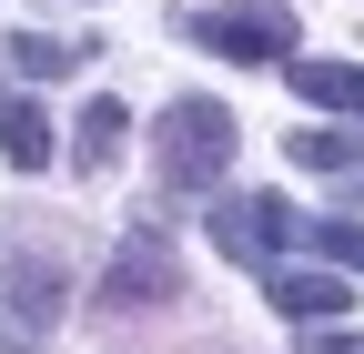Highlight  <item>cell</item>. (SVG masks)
Here are the masks:
<instances>
[{
	"instance_id": "cell-1",
	"label": "cell",
	"mask_w": 364,
	"mask_h": 354,
	"mask_svg": "<svg viewBox=\"0 0 364 354\" xmlns=\"http://www.w3.org/2000/svg\"><path fill=\"white\" fill-rule=\"evenodd\" d=\"M71 294V243L41 213H0V354H51Z\"/></svg>"
},
{
	"instance_id": "cell-2",
	"label": "cell",
	"mask_w": 364,
	"mask_h": 354,
	"mask_svg": "<svg viewBox=\"0 0 364 354\" xmlns=\"http://www.w3.org/2000/svg\"><path fill=\"white\" fill-rule=\"evenodd\" d=\"M233 142H243V122L223 112L213 92H182V102L152 112V162H162L172 193H213L223 172H233Z\"/></svg>"
},
{
	"instance_id": "cell-3",
	"label": "cell",
	"mask_w": 364,
	"mask_h": 354,
	"mask_svg": "<svg viewBox=\"0 0 364 354\" xmlns=\"http://www.w3.org/2000/svg\"><path fill=\"white\" fill-rule=\"evenodd\" d=\"M213 61H243V71H284L294 61V11L284 0H223V11H193L182 21Z\"/></svg>"
},
{
	"instance_id": "cell-4",
	"label": "cell",
	"mask_w": 364,
	"mask_h": 354,
	"mask_svg": "<svg viewBox=\"0 0 364 354\" xmlns=\"http://www.w3.org/2000/svg\"><path fill=\"white\" fill-rule=\"evenodd\" d=\"M152 304H182V253H172V233H122V253H112V274H102V294H91V314H152Z\"/></svg>"
},
{
	"instance_id": "cell-5",
	"label": "cell",
	"mask_w": 364,
	"mask_h": 354,
	"mask_svg": "<svg viewBox=\"0 0 364 354\" xmlns=\"http://www.w3.org/2000/svg\"><path fill=\"white\" fill-rule=\"evenodd\" d=\"M203 233L223 243V263H253V274H263L284 243H304V223H294V203H284V193H223Z\"/></svg>"
},
{
	"instance_id": "cell-6",
	"label": "cell",
	"mask_w": 364,
	"mask_h": 354,
	"mask_svg": "<svg viewBox=\"0 0 364 354\" xmlns=\"http://www.w3.org/2000/svg\"><path fill=\"white\" fill-rule=\"evenodd\" d=\"M263 294H273V314H294V324H334V314H354V284L334 274H304V263H263Z\"/></svg>"
},
{
	"instance_id": "cell-7",
	"label": "cell",
	"mask_w": 364,
	"mask_h": 354,
	"mask_svg": "<svg viewBox=\"0 0 364 354\" xmlns=\"http://www.w3.org/2000/svg\"><path fill=\"white\" fill-rule=\"evenodd\" d=\"M284 81H294V102L334 112V122H364V61H284Z\"/></svg>"
},
{
	"instance_id": "cell-8",
	"label": "cell",
	"mask_w": 364,
	"mask_h": 354,
	"mask_svg": "<svg viewBox=\"0 0 364 354\" xmlns=\"http://www.w3.org/2000/svg\"><path fill=\"white\" fill-rule=\"evenodd\" d=\"M0 152H11V172H51V112H41L31 92H0Z\"/></svg>"
},
{
	"instance_id": "cell-9",
	"label": "cell",
	"mask_w": 364,
	"mask_h": 354,
	"mask_svg": "<svg viewBox=\"0 0 364 354\" xmlns=\"http://www.w3.org/2000/svg\"><path fill=\"white\" fill-rule=\"evenodd\" d=\"M122 132H132V112H122L112 92L81 102V122H71V162H81V172H112V162H122Z\"/></svg>"
},
{
	"instance_id": "cell-10",
	"label": "cell",
	"mask_w": 364,
	"mask_h": 354,
	"mask_svg": "<svg viewBox=\"0 0 364 354\" xmlns=\"http://www.w3.org/2000/svg\"><path fill=\"white\" fill-rule=\"evenodd\" d=\"M284 152H294L304 172H324V183H344V172H354V152H364V142H354V132H344V122H304V132H294V142H284Z\"/></svg>"
},
{
	"instance_id": "cell-11",
	"label": "cell",
	"mask_w": 364,
	"mask_h": 354,
	"mask_svg": "<svg viewBox=\"0 0 364 354\" xmlns=\"http://www.w3.org/2000/svg\"><path fill=\"white\" fill-rule=\"evenodd\" d=\"M0 61H11V71H31V81H51V71H71V61H81V41H51V31H11V41H0Z\"/></svg>"
},
{
	"instance_id": "cell-12",
	"label": "cell",
	"mask_w": 364,
	"mask_h": 354,
	"mask_svg": "<svg viewBox=\"0 0 364 354\" xmlns=\"http://www.w3.org/2000/svg\"><path fill=\"white\" fill-rule=\"evenodd\" d=\"M304 243L324 253L334 274H364V233H354V223H304Z\"/></svg>"
},
{
	"instance_id": "cell-13",
	"label": "cell",
	"mask_w": 364,
	"mask_h": 354,
	"mask_svg": "<svg viewBox=\"0 0 364 354\" xmlns=\"http://www.w3.org/2000/svg\"><path fill=\"white\" fill-rule=\"evenodd\" d=\"M304 354H364V334H324V324H304Z\"/></svg>"
}]
</instances>
